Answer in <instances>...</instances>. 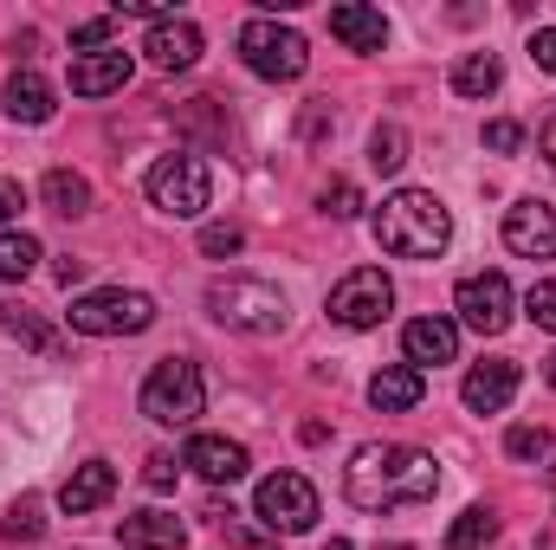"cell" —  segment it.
<instances>
[{"instance_id":"16","label":"cell","mask_w":556,"mask_h":550,"mask_svg":"<svg viewBox=\"0 0 556 550\" xmlns=\"http://www.w3.org/2000/svg\"><path fill=\"white\" fill-rule=\"evenodd\" d=\"M111 492H117V466H111V460H85V466H78V473L59 486V512L85 518V512H98Z\"/></svg>"},{"instance_id":"26","label":"cell","mask_w":556,"mask_h":550,"mask_svg":"<svg viewBox=\"0 0 556 550\" xmlns=\"http://www.w3.org/2000/svg\"><path fill=\"white\" fill-rule=\"evenodd\" d=\"M0 324H7V330H13L20 343H33L39 357H59V337H52V330H46V324H39V317H33L26 304H7V311H0Z\"/></svg>"},{"instance_id":"20","label":"cell","mask_w":556,"mask_h":550,"mask_svg":"<svg viewBox=\"0 0 556 550\" xmlns=\"http://www.w3.org/2000/svg\"><path fill=\"white\" fill-rule=\"evenodd\" d=\"M52 111H59L52 85H46L33 65H20V72L7 78V117H13V124H52Z\"/></svg>"},{"instance_id":"37","label":"cell","mask_w":556,"mask_h":550,"mask_svg":"<svg viewBox=\"0 0 556 550\" xmlns=\"http://www.w3.org/2000/svg\"><path fill=\"white\" fill-rule=\"evenodd\" d=\"M220 532H227V545H233V550H273V538H253V532H240V525H233V512L220 518Z\"/></svg>"},{"instance_id":"41","label":"cell","mask_w":556,"mask_h":550,"mask_svg":"<svg viewBox=\"0 0 556 550\" xmlns=\"http://www.w3.org/2000/svg\"><path fill=\"white\" fill-rule=\"evenodd\" d=\"M544 376H551V389H556V357H551V363H544Z\"/></svg>"},{"instance_id":"21","label":"cell","mask_w":556,"mask_h":550,"mask_svg":"<svg viewBox=\"0 0 556 550\" xmlns=\"http://www.w3.org/2000/svg\"><path fill=\"white\" fill-rule=\"evenodd\" d=\"M420 396H427V376L408 370V363H389V370H376V383H369V402H376L382 414L420 409Z\"/></svg>"},{"instance_id":"28","label":"cell","mask_w":556,"mask_h":550,"mask_svg":"<svg viewBox=\"0 0 556 550\" xmlns=\"http://www.w3.org/2000/svg\"><path fill=\"white\" fill-rule=\"evenodd\" d=\"M408 162V137L395 130V124H376V137H369V168H382V175H395Z\"/></svg>"},{"instance_id":"27","label":"cell","mask_w":556,"mask_h":550,"mask_svg":"<svg viewBox=\"0 0 556 550\" xmlns=\"http://www.w3.org/2000/svg\"><path fill=\"white\" fill-rule=\"evenodd\" d=\"M0 538H7V545H39V538H46L39 499H20V505H7V518H0Z\"/></svg>"},{"instance_id":"14","label":"cell","mask_w":556,"mask_h":550,"mask_svg":"<svg viewBox=\"0 0 556 550\" xmlns=\"http://www.w3.org/2000/svg\"><path fill=\"white\" fill-rule=\"evenodd\" d=\"M402 350H408V370H440L459 357V330H453V317H415L402 330Z\"/></svg>"},{"instance_id":"40","label":"cell","mask_w":556,"mask_h":550,"mask_svg":"<svg viewBox=\"0 0 556 550\" xmlns=\"http://www.w3.org/2000/svg\"><path fill=\"white\" fill-rule=\"evenodd\" d=\"M538 142H544V162H551V168H556V117H551V124H544V137H538Z\"/></svg>"},{"instance_id":"33","label":"cell","mask_w":556,"mask_h":550,"mask_svg":"<svg viewBox=\"0 0 556 550\" xmlns=\"http://www.w3.org/2000/svg\"><path fill=\"white\" fill-rule=\"evenodd\" d=\"M525 52H531V65H538V72H551V78H556V26H538Z\"/></svg>"},{"instance_id":"23","label":"cell","mask_w":556,"mask_h":550,"mask_svg":"<svg viewBox=\"0 0 556 550\" xmlns=\"http://www.w3.org/2000/svg\"><path fill=\"white\" fill-rule=\"evenodd\" d=\"M39 195H46V208H52V214H65V221L91 214V182H85V175H72V168H52Z\"/></svg>"},{"instance_id":"22","label":"cell","mask_w":556,"mask_h":550,"mask_svg":"<svg viewBox=\"0 0 556 550\" xmlns=\"http://www.w3.org/2000/svg\"><path fill=\"white\" fill-rule=\"evenodd\" d=\"M498 85H505L498 52H466V59L453 65V91H459V98H492Z\"/></svg>"},{"instance_id":"34","label":"cell","mask_w":556,"mask_h":550,"mask_svg":"<svg viewBox=\"0 0 556 550\" xmlns=\"http://www.w3.org/2000/svg\"><path fill=\"white\" fill-rule=\"evenodd\" d=\"M201 253H207V260L240 253V227H207V234H201Z\"/></svg>"},{"instance_id":"35","label":"cell","mask_w":556,"mask_h":550,"mask_svg":"<svg viewBox=\"0 0 556 550\" xmlns=\"http://www.w3.org/2000/svg\"><path fill=\"white\" fill-rule=\"evenodd\" d=\"M175 473H181V466H175L168 453H149V460H142V479H149L155 492H168V486H175Z\"/></svg>"},{"instance_id":"3","label":"cell","mask_w":556,"mask_h":550,"mask_svg":"<svg viewBox=\"0 0 556 550\" xmlns=\"http://www.w3.org/2000/svg\"><path fill=\"white\" fill-rule=\"evenodd\" d=\"M149 201L168 214V221H201L207 214V201H214V175H207V162L194 155V149H168L155 168H149Z\"/></svg>"},{"instance_id":"2","label":"cell","mask_w":556,"mask_h":550,"mask_svg":"<svg viewBox=\"0 0 556 550\" xmlns=\"http://www.w3.org/2000/svg\"><path fill=\"white\" fill-rule=\"evenodd\" d=\"M376 240H382V253H395V260H440L446 240H453V214H446L440 195H427V188H395V195L376 208Z\"/></svg>"},{"instance_id":"6","label":"cell","mask_w":556,"mask_h":550,"mask_svg":"<svg viewBox=\"0 0 556 550\" xmlns=\"http://www.w3.org/2000/svg\"><path fill=\"white\" fill-rule=\"evenodd\" d=\"M72 330H85V337H137L155 324V298L149 291H124V285H111V291H85V298H72Z\"/></svg>"},{"instance_id":"13","label":"cell","mask_w":556,"mask_h":550,"mask_svg":"<svg viewBox=\"0 0 556 550\" xmlns=\"http://www.w3.org/2000/svg\"><path fill=\"white\" fill-rule=\"evenodd\" d=\"M181 466H194L207 486H233V479H247V447L240 440H227V434H194L188 440V453H181Z\"/></svg>"},{"instance_id":"31","label":"cell","mask_w":556,"mask_h":550,"mask_svg":"<svg viewBox=\"0 0 556 550\" xmlns=\"http://www.w3.org/2000/svg\"><path fill=\"white\" fill-rule=\"evenodd\" d=\"M511 460H544L551 453V427H511Z\"/></svg>"},{"instance_id":"30","label":"cell","mask_w":556,"mask_h":550,"mask_svg":"<svg viewBox=\"0 0 556 550\" xmlns=\"http://www.w3.org/2000/svg\"><path fill=\"white\" fill-rule=\"evenodd\" d=\"M111 33H117V13H98V20H85V26H72V52L111 46Z\"/></svg>"},{"instance_id":"8","label":"cell","mask_w":556,"mask_h":550,"mask_svg":"<svg viewBox=\"0 0 556 550\" xmlns=\"http://www.w3.org/2000/svg\"><path fill=\"white\" fill-rule=\"evenodd\" d=\"M389 311H395V285H389L382 266H356V273H343L330 285V317L343 330H376Z\"/></svg>"},{"instance_id":"39","label":"cell","mask_w":556,"mask_h":550,"mask_svg":"<svg viewBox=\"0 0 556 550\" xmlns=\"http://www.w3.org/2000/svg\"><path fill=\"white\" fill-rule=\"evenodd\" d=\"M52 273H59V285H78V278H85V260H59Z\"/></svg>"},{"instance_id":"19","label":"cell","mask_w":556,"mask_h":550,"mask_svg":"<svg viewBox=\"0 0 556 550\" xmlns=\"http://www.w3.org/2000/svg\"><path fill=\"white\" fill-rule=\"evenodd\" d=\"M330 33H337L350 52H382V46H389V20H382L376 7H356V0L330 7Z\"/></svg>"},{"instance_id":"12","label":"cell","mask_w":556,"mask_h":550,"mask_svg":"<svg viewBox=\"0 0 556 550\" xmlns=\"http://www.w3.org/2000/svg\"><path fill=\"white\" fill-rule=\"evenodd\" d=\"M518 383H525V370H518L511 357H492V363H472V370H466L459 396H466V409L472 414H498V409H511Z\"/></svg>"},{"instance_id":"4","label":"cell","mask_w":556,"mask_h":550,"mask_svg":"<svg viewBox=\"0 0 556 550\" xmlns=\"http://www.w3.org/2000/svg\"><path fill=\"white\" fill-rule=\"evenodd\" d=\"M207 311H214V324H227V330H247V337H266L285 324V291L266 285V278H214L207 285Z\"/></svg>"},{"instance_id":"15","label":"cell","mask_w":556,"mask_h":550,"mask_svg":"<svg viewBox=\"0 0 556 550\" xmlns=\"http://www.w3.org/2000/svg\"><path fill=\"white\" fill-rule=\"evenodd\" d=\"M142 52H149V65H162V72H188V65L201 59V26H194V20H162V26H149Z\"/></svg>"},{"instance_id":"42","label":"cell","mask_w":556,"mask_h":550,"mask_svg":"<svg viewBox=\"0 0 556 550\" xmlns=\"http://www.w3.org/2000/svg\"><path fill=\"white\" fill-rule=\"evenodd\" d=\"M324 550H356V545H343V538H330V545H324Z\"/></svg>"},{"instance_id":"11","label":"cell","mask_w":556,"mask_h":550,"mask_svg":"<svg viewBox=\"0 0 556 550\" xmlns=\"http://www.w3.org/2000/svg\"><path fill=\"white\" fill-rule=\"evenodd\" d=\"M505 247L518 260H556V208H544V201H511L505 208Z\"/></svg>"},{"instance_id":"38","label":"cell","mask_w":556,"mask_h":550,"mask_svg":"<svg viewBox=\"0 0 556 550\" xmlns=\"http://www.w3.org/2000/svg\"><path fill=\"white\" fill-rule=\"evenodd\" d=\"M20 208H26L20 182H7V175H0V227H7V221H20Z\"/></svg>"},{"instance_id":"1","label":"cell","mask_w":556,"mask_h":550,"mask_svg":"<svg viewBox=\"0 0 556 550\" xmlns=\"http://www.w3.org/2000/svg\"><path fill=\"white\" fill-rule=\"evenodd\" d=\"M343 492H350V505H363V512L427 505V499L440 492V466H433V453H420V447L369 440V447L350 453V466H343Z\"/></svg>"},{"instance_id":"32","label":"cell","mask_w":556,"mask_h":550,"mask_svg":"<svg viewBox=\"0 0 556 550\" xmlns=\"http://www.w3.org/2000/svg\"><path fill=\"white\" fill-rule=\"evenodd\" d=\"M324 214H337V221L363 214V195H356V182H330V188H324Z\"/></svg>"},{"instance_id":"24","label":"cell","mask_w":556,"mask_h":550,"mask_svg":"<svg viewBox=\"0 0 556 550\" xmlns=\"http://www.w3.org/2000/svg\"><path fill=\"white\" fill-rule=\"evenodd\" d=\"M492 538H498V512L492 505H466L453 518V532H446V550H492Z\"/></svg>"},{"instance_id":"18","label":"cell","mask_w":556,"mask_h":550,"mask_svg":"<svg viewBox=\"0 0 556 550\" xmlns=\"http://www.w3.org/2000/svg\"><path fill=\"white\" fill-rule=\"evenodd\" d=\"M130 85V52H85L72 59V91L78 98H111Z\"/></svg>"},{"instance_id":"17","label":"cell","mask_w":556,"mask_h":550,"mask_svg":"<svg viewBox=\"0 0 556 550\" xmlns=\"http://www.w3.org/2000/svg\"><path fill=\"white\" fill-rule=\"evenodd\" d=\"M117 545L124 550H188V532L175 512H130L117 518Z\"/></svg>"},{"instance_id":"5","label":"cell","mask_w":556,"mask_h":550,"mask_svg":"<svg viewBox=\"0 0 556 550\" xmlns=\"http://www.w3.org/2000/svg\"><path fill=\"white\" fill-rule=\"evenodd\" d=\"M201 409H207L201 370H194L188 357H162V363L149 370V383H142V414H149L155 427H188Z\"/></svg>"},{"instance_id":"36","label":"cell","mask_w":556,"mask_h":550,"mask_svg":"<svg viewBox=\"0 0 556 550\" xmlns=\"http://www.w3.org/2000/svg\"><path fill=\"white\" fill-rule=\"evenodd\" d=\"M485 149H498V155H511V149H525V130L498 117V124H485Z\"/></svg>"},{"instance_id":"25","label":"cell","mask_w":556,"mask_h":550,"mask_svg":"<svg viewBox=\"0 0 556 550\" xmlns=\"http://www.w3.org/2000/svg\"><path fill=\"white\" fill-rule=\"evenodd\" d=\"M33 266H39V240L33 234H0V285H20Z\"/></svg>"},{"instance_id":"10","label":"cell","mask_w":556,"mask_h":550,"mask_svg":"<svg viewBox=\"0 0 556 550\" xmlns=\"http://www.w3.org/2000/svg\"><path fill=\"white\" fill-rule=\"evenodd\" d=\"M453 304H459V324L479 330V337H505V324H511V285H505V273L459 278Z\"/></svg>"},{"instance_id":"29","label":"cell","mask_w":556,"mask_h":550,"mask_svg":"<svg viewBox=\"0 0 556 550\" xmlns=\"http://www.w3.org/2000/svg\"><path fill=\"white\" fill-rule=\"evenodd\" d=\"M525 317L556 337V285H531V291H525Z\"/></svg>"},{"instance_id":"7","label":"cell","mask_w":556,"mask_h":550,"mask_svg":"<svg viewBox=\"0 0 556 550\" xmlns=\"http://www.w3.org/2000/svg\"><path fill=\"white\" fill-rule=\"evenodd\" d=\"M240 59H247V72H260V78H273V85H291V78H304L311 46H304L298 26L247 20V26H240Z\"/></svg>"},{"instance_id":"9","label":"cell","mask_w":556,"mask_h":550,"mask_svg":"<svg viewBox=\"0 0 556 550\" xmlns=\"http://www.w3.org/2000/svg\"><path fill=\"white\" fill-rule=\"evenodd\" d=\"M253 518H266L273 538L278 532H285V538L311 532V525H317V492H311V479H304V473H273V479H260Z\"/></svg>"}]
</instances>
